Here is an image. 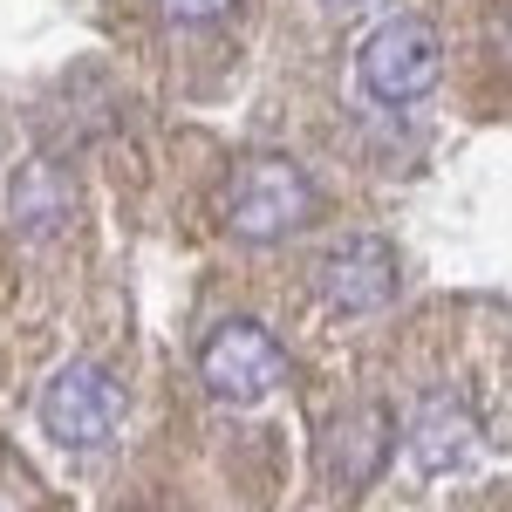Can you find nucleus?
Instances as JSON below:
<instances>
[{
    "mask_svg": "<svg viewBox=\"0 0 512 512\" xmlns=\"http://www.w3.org/2000/svg\"><path fill=\"white\" fill-rule=\"evenodd\" d=\"M321 198L308 185V171L280 151H253L233 164V185H226V233L253 239V246H274L294 239L301 226H315Z\"/></svg>",
    "mask_w": 512,
    "mask_h": 512,
    "instance_id": "f257e3e1",
    "label": "nucleus"
},
{
    "mask_svg": "<svg viewBox=\"0 0 512 512\" xmlns=\"http://www.w3.org/2000/svg\"><path fill=\"white\" fill-rule=\"evenodd\" d=\"M355 76L376 103H424L444 82V35L424 14H390L355 48Z\"/></svg>",
    "mask_w": 512,
    "mask_h": 512,
    "instance_id": "f03ea898",
    "label": "nucleus"
},
{
    "mask_svg": "<svg viewBox=\"0 0 512 512\" xmlns=\"http://www.w3.org/2000/svg\"><path fill=\"white\" fill-rule=\"evenodd\" d=\"M35 417L62 451H96V444H110L117 424H123V383L103 362H62V369L41 383Z\"/></svg>",
    "mask_w": 512,
    "mask_h": 512,
    "instance_id": "7ed1b4c3",
    "label": "nucleus"
},
{
    "mask_svg": "<svg viewBox=\"0 0 512 512\" xmlns=\"http://www.w3.org/2000/svg\"><path fill=\"white\" fill-rule=\"evenodd\" d=\"M198 376H205V390L219 396V403H233V410H246V403H260V396L280 390V376H287V355H280L274 328L267 321H219L205 342H198Z\"/></svg>",
    "mask_w": 512,
    "mask_h": 512,
    "instance_id": "20e7f679",
    "label": "nucleus"
},
{
    "mask_svg": "<svg viewBox=\"0 0 512 512\" xmlns=\"http://www.w3.org/2000/svg\"><path fill=\"white\" fill-rule=\"evenodd\" d=\"M315 287L335 315H376L390 308L396 287H403V267H396V246L376 233H349L335 239L328 253L315 260Z\"/></svg>",
    "mask_w": 512,
    "mask_h": 512,
    "instance_id": "39448f33",
    "label": "nucleus"
},
{
    "mask_svg": "<svg viewBox=\"0 0 512 512\" xmlns=\"http://www.w3.org/2000/svg\"><path fill=\"white\" fill-rule=\"evenodd\" d=\"M390 458H396V410L390 403H362L349 417H335L328 437H321V472L342 492H369L376 478L390 472Z\"/></svg>",
    "mask_w": 512,
    "mask_h": 512,
    "instance_id": "423d86ee",
    "label": "nucleus"
},
{
    "mask_svg": "<svg viewBox=\"0 0 512 512\" xmlns=\"http://www.w3.org/2000/svg\"><path fill=\"white\" fill-rule=\"evenodd\" d=\"M410 458H417L424 478H444V472H465L472 465L478 458V417L465 410V396L431 390L417 403V417H410Z\"/></svg>",
    "mask_w": 512,
    "mask_h": 512,
    "instance_id": "0eeeda50",
    "label": "nucleus"
},
{
    "mask_svg": "<svg viewBox=\"0 0 512 512\" xmlns=\"http://www.w3.org/2000/svg\"><path fill=\"white\" fill-rule=\"evenodd\" d=\"M7 212H14L21 233H55L69 219V178H62V164H48V158L21 164L14 185H7Z\"/></svg>",
    "mask_w": 512,
    "mask_h": 512,
    "instance_id": "6e6552de",
    "label": "nucleus"
},
{
    "mask_svg": "<svg viewBox=\"0 0 512 512\" xmlns=\"http://www.w3.org/2000/svg\"><path fill=\"white\" fill-rule=\"evenodd\" d=\"M164 14L178 21V28H205V21H219V14H233L239 0H158Z\"/></svg>",
    "mask_w": 512,
    "mask_h": 512,
    "instance_id": "1a4fd4ad",
    "label": "nucleus"
},
{
    "mask_svg": "<svg viewBox=\"0 0 512 512\" xmlns=\"http://www.w3.org/2000/svg\"><path fill=\"white\" fill-rule=\"evenodd\" d=\"M342 7H349V0H342Z\"/></svg>",
    "mask_w": 512,
    "mask_h": 512,
    "instance_id": "9d476101",
    "label": "nucleus"
}]
</instances>
